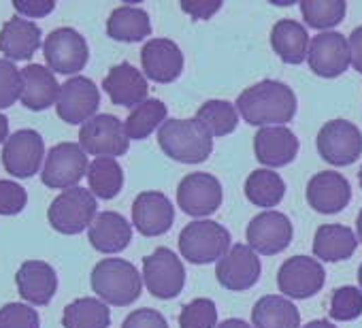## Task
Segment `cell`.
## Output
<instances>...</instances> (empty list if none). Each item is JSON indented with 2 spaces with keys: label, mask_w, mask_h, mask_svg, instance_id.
<instances>
[{
  "label": "cell",
  "mask_w": 362,
  "mask_h": 328,
  "mask_svg": "<svg viewBox=\"0 0 362 328\" xmlns=\"http://www.w3.org/2000/svg\"><path fill=\"white\" fill-rule=\"evenodd\" d=\"M237 111L250 126H284L296 115V94L284 81L264 79L239 94Z\"/></svg>",
  "instance_id": "cell-1"
},
{
  "label": "cell",
  "mask_w": 362,
  "mask_h": 328,
  "mask_svg": "<svg viewBox=\"0 0 362 328\" xmlns=\"http://www.w3.org/2000/svg\"><path fill=\"white\" fill-rule=\"evenodd\" d=\"M160 149L175 162L201 164L214 151V136L192 119H166L158 128Z\"/></svg>",
  "instance_id": "cell-2"
},
{
  "label": "cell",
  "mask_w": 362,
  "mask_h": 328,
  "mask_svg": "<svg viewBox=\"0 0 362 328\" xmlns=\"http://www.w3.org/2000/svg\"><path fill=\"white\" fill-rule=\"evenodd\" d=\"M92 290L96 296L115 307L132 305L143 292V277L136 266L124 258H105L92 271Z\"/></svg>",
  "instance_id": "cell-3"
},
{
  "label": "cell",
  "mask_w": 362,
  "mask_h": 328,
  "mask_svg": "<svg viewBox=\"0 0 362 328\" xmlns=\"http://www.w3.org/2000/svg\"><path fill=\"white\" fill-rule=\"evenodd\" d=\"M230 252V233L211 220L190 222L179 235V254L190 264L220 262Z\"/></svg>",
  "instance_id": "cell-4"
},
{
  "label": "cell",
  "mask_w": 362,
  "mask_h": 328,
  "mask_svg": "<svg viewBox=\"0 0 362 328\" xmlns=\"http://www.w3.org/2000/svg\"><path fill=\"white\" fill-rule=\"evenodd\" d=\"M96 209V197L90 190L75 186L54 199L47 211V220L60 235H79L92 226L94 218L98 216Z\"/></svg>",
  "instance_id": "cell-5"
},
{
  "label": "cell",
  "mask_w": 362,
  "mask_h": 328,
  "mask_svg": "<svg viewBox=\"0 0 362 328\" xmlns=\"http://www.w3.org/2000/svg\"><path fill=\"white\" fill-rule=\"evenodd\" d=\"M88 153L79 143H58L49 149L45 167L41 171V182L52 190H71L79 186L83 175H88Z\"/></svg>",
  "instance_id": "cell-6"
},
{
  "label": "cell",
  "mask_w": 362,
  "mask_h": 328,
  "mask_svg": "<svg viewBox=\"0 0 362 328\" xmlns=\"http://www.w3.org/2000/svg\"><path fill=\"white\" fill-rule=\"evenodd\" d=\"M143 281L153 298L168 300L181 294L186 286V269L168 247H156L143 258Z\"/></svg>",
  "instance_id": "cell-7"
},
{
  "label": "cell",
  "mask_w": 362,
  "mask_h": 328,
  "mask_svg": "<svg viewBox=\"0 0 362 328\" xmlns=\"http://www.w3.org/2000/svg\"><path fill=\"white\" fill-rule=\"evenodd\" d=\"M315 145L332 167H349L362 153V132L347 119H330L320 128Z\"/></svg>",
  "instance_id": "cell-8"
},
{
  "label": "cell",
  "mask_w": 362,
  "mask_h": 328,
  "mask_svg": "<svg viewBox=\"0 0 362 328\" xmlns=\"http://www.w3.org/2000/svg\"><path fill=\"white\" fill-rule=\"evenodd\" d=\"M79 145L94 158H117L128 151L130 139L122 119L109 113H100L81 126Z\"/></svg>",
  "instance_id": "cell-9"
},
{
  "label": "cell",
  "mask_w": 362,
  "mask_h": 328,
  "mask_svg": "<svg viewBox=\"0 0 362 328\" xmlns=\"http://www.w3.org/2000/svg\"><path fill=\"white\" fill-rule=\"evenodd\" d=\"M45 158L43 136L33 128H22L13 132L3 147V164L7 173L18 180H28L37 175Z\"/></svg>",
  "instance_id": "cell-10"
},
{
  "label": "cell",
  "mask_w": 362,
  "mask_h": 328,
  "mask_svg": "<svg viewBox=\"0 0 362 328\" xmlns=\"http://www.w3.org/2000/svg\"><path fill=\"white\" fill-rule=\"evenodd\" d=\"M43 56L49 71L73 75L88 64L90 49L83 35H79L75 28H56L43 43Z\"/></svg>",
  "instance_id": "cell-11"
},
{
  "label": "cell",
  "mask_w": 362,
  "mask_h": 328,
  "mask_svg": "<svg viewBox=\"0 0 362 328\" xmlns=\"http://www.w3.org/2000/svg\"><path fill=\"white\" fill-rule=\"evenodd\" d=\"M224 190L218 177L209 173H190L177 186V205L192 218H207L220 209Z\"/></svg>",
  "instance_id": "cell-12"
},
{
  "label": "cell",
  "mask_w": 362,
  "mask_h": 328,
  "mask_svg": "<svg viewBox=\"0 0 362 328\" xmlns=\"http://www.w3.org/2000/svg\"><path fill=\"white\" fill-rule=\"evenodd\" d=\"M326 281V271L320 260L311 256H292L288 258L277 273V288L290 298H311L315 296Z\"/></svg>",
  "instance_id": "cell-13"
},
{
  "label": "cell",
  "mask_w": 362,
  "mask_h": 328,
  "mask_svg": "<svg viewBox=\"0 0 362 328\" xmlns=\"http://www.w3.org/2000/svg\"><path fill=\"white\" fill-rule=\"evenodd\" d=\"M100 105V92L96 83L88 77H71L66 83L60 88V96L56 102V113L62 122L66 124H86L90 122Z\"/></svg>",
  "instance_id": "cell-14"
},
{
  "label": "cell",
  "mask_w": 362,
  "mask_h": 328,
  "mask_svg": "<svg viewBox=\"0 0 362 328\" xmlns=\"http://www.w3.org/2000/svg\"><path fill=\"white\" fill-rule=\"evenodd\" d=\"M307 64L317 77H324V79H334L343 75L351 64L347 39L334 30L315 35L309 45Z\"/></svg>",
  "instance_id": "cell-15"
},
{
  "label": "cell",
  "mask_w": 362,
  "mask_h": 328,
  "mask_svg": "<svg viewBox=\"0 0 362 328\" xmlns=\"http://www.w3.org/2000/svg\"><path fill=\"white\" fill-rule=\"evenodd\" d=\"M294 228L286 213L264 211L247 224V245L260 256H275L292 241Z\"/></svg>",
  "instance_id": "cell-16"
},
{
  "label": "cell",
  "mask_w": 362,
  "mask_h": 328,
  "mask_svg": "<svg viewBox=\"0 0 362 328\" xmlns=\"http://www.w3.org/2000/svg\"><path fill=\"white\" fill-rule=\"evenodd\" d=\"M262 273V264L258 254L250 245H233L230 252L218 262L216 277L220 286L230 292H245L250 290Z\"/></svg>",
  "instance_id": "cell-17"
},
{
  "label": "cell",
  "mask_w": 362,
  "mask_h": 328,
  "mask_svg": "<svg viewBox=\"0 0 362 328\" xmlns=\"http://www.w3.org/2000/svg\"><path fill=\"white\" fill-rule=\"evenodd\" d=\"M351 201V186L349 182L337 171H322L315 173L307 184V203L317 213H339Z\"/></svg>",
  "instance_id": "cell-18"
},
{
  "label": "cell",
  "mask_w": 362,
  "mask_h": 328,
  "mask_svg": "<svg viewBox=\"0 0 362 328\" xmlns=\"http://www.w3.org/2000/svg\"><path fill=\"white\" fill-rule=\"evenodd\" d=\"M141 64L147 79L173 83L184 71V54L170 39H151L141 49Z\"/></svg>",
  "instance_id": "cell-19"
},
{
  "label": "cell",
  "mask_w": 362,
  "mask_h": 328,
  "mask_svg": "<svg viewBox=\"0 0 362 328\" xmlns=\"http://www.w3.org/2000/svg\"><path fill=\"white\" fill-rule=\"evenodd\" d=\"M175 207L162 192H141L132 203V224L143 237H160L170 230Z\"/></svg>",
  "instance_id": "cell-20"
},
{
  "label": "cell",
  "mask_w": 362,
  "mask_h": 328,
  "mask_svg": "<svg viewBox=\"0 0 362 328\" xmlns=\"http://www.w3.org/2000/svg\"><path fill=\"white\" fill-rule=\"evenodd\" d=\"M256 160L264 167L279 169L290 164L298 153V139L286 126H267L260 128L254 136Z\"/></svg>",
  "instance_id": "cell-21"
},
{
  "label": "cell",
  "mask_w": 362,
  "mask_h": 328,
  "mask_svg": "<svg viewBox=\"0 0 362 328\" xmlns=\"http://www.w3.org/2000/svg\"><path fill=\"white\" fill-rule=\"evenodd\" d=\"M103 88L109 94L113 105L128 107V109H136L139 105H143L147 100V92H149L145 75L139 69H134L130 62L115 64L107 73Z\"/></svg>",
  "instance_id": "cell-22"
},
{
  "label": "cell",
  "mask_w": 362,
  "mask_h": 328,
  "mask_svg": "<svg viewBox=\"0 0 362 328\" xmlns=\"http://www.w3.org/2000/svg\"><path fill=\"white\" fill-rule=\"evenodd\" d=\"M16 283L20 296L28 305L43 307L58 290V275L56 269L45 260H26L16 273Z\"/></svg>",
  "instance_id": "cell-23"
},
{
  "label": "cell",
  "mask_w": 362,
  "mask_h": 328,
  "mask_svg": "<svg viewBox=\"0 0 362 328\" xmlns=\"http://www.w3.org/2000/svg\"><path fill=\"white\" fill-rule=\"evenodd\" d=\"M41 47V28L33 20L24 18H11L0 28V52L5 60L11 62H24L35 56V52Z\"/></svg>",
  "instance_id": "cell-24"
},
{
  "label": "cell",
  "mask_w": 362,
  "mask_h": 328,
  "mask_svg": "<svg viewBox=\"0 0 362 328\" xmlns=\"http://www.w3.org/2000/svg\"><path fill=\"white\" fill-rule=\"evenodd\" d=\"M90 245L100 254H119L130 245L132 226L117 211H103L88 228Z\"/></svg>",
  "instance_id": "cell-25"
},
{
  "label": "cell",
  "mask_w": 362,
  "mask_h": 328,
  "mask_svg": "<svg viewBox=\"0 0 362 328\" xmlns=\"http://www.w3.org/2000/svg\"><path fill=\"white\" fill-rule=\"evenodd\" d=\"M60 83L54 71L43 64H28L22 69V105L30 111H45L58 102Z\"/></svg>",
  "instance_id": "cell-26"
},
{
  "label": "cell",
  "mask_w": 362,
  "mask_h": 328,
  "mask_svg": "<svg viewBox=\"0 0 362 328\" xmlns=\"http://www.w3.org/2000/svg\"><path fill=\"white\" fill-rule=\"evenodd\" d=\"M273 52L286 64H303L309 56V35L307 28L294 20H279L271 30Z\"/></svg>",
  "instance_id": "cell-27"
},
{
  "label": "cell",
  "mask_w": 362,
  "mask_h": 328,
  "mask_svg": "<svg viewBox=\"0 0 362 328\" xmlns=\"http://www.w3.org/2000/svg\"><path fill=\"white\" fill-rule=\"evenodd\" d=\"M358 247V237L351 228L343 224H324L313 237V256L324 262H339L354 256Z\"/></svg>",
  "instance_id": "cell-28"
},
{
  "label": "cell",
  "mask_w": 362,
  "mask_h": 328,
  "mask_svg": "<svg viewBox=\"0 0 362 328\" xmlns=\"http://www.w3.org/2000/svg\"><path fill=\"white\" fill-rule=\"evenodd\" d=\"M254 328H300V311L296 305L277 294H267L252 309Z\"/></svg>",
  "instance_id": "cell-29"
},
{
  "label": "cell",
  "mask_w": 362,
  "mask_h": 328,
  "mask_svg": "<svg viewBox=\"0 0 362 328\" xmlns=\"http://www.w3.org/2000/svg\"><path fill=\"white\" fill-rule=\"evenodd\" d=\"M107 35L119 43H139L151 35V22L147 11L122 5L107 20Z\"/></svg>",
  "instance_id": "cell-30"
},
{
  "label": "cell",
  "mask_w": 362,
  "mask_h": 328,
  "mask_svg": "<svg viewBox=\"0 0 362 328\" xmlns=\"http://www.w3.org/2000/svg\"><path fill=\"white\" fill-rule=\"evenodd\" d=\"M111 311L100 298L83 296L64 307L62 326L64 328H109Z\"/></svg>",
  "instance_id": "cell-31"
},
{
  "label": "cell",
  "mask_w": 362,
  "mask_h": 328,
  "mask_svg": "<svg viewBox=\"0 0 362 328\" xmlns=\"http://www.w3.org/2000/svg\"><path fill=\"white\" fill-rule=\"evenodd\" d=\"M88 186L96 199H115L124 186V171L119 162L115 158H94L88 169Z\"/></svg>",
  "instance_id": "cell-32"
},
{
  "label": "cell",
  "mask_w": 362,
  "mask_h": 328,
  "mask_svg": "<svg viewBox=\"0 0 362 328\" xmlns=\"http://www.w3.org/2000/svg\"><path fill=\"white\" fill-rule=\"evenodd\" d=\"M284 194H286V184L281 175L275 171L269 169L254 171L245 182V197L256 207H264V209L275 207L284 201Z\"/></svg>",
  "instance_id": "cell-33"
},
{
  "label": "cell",
  "mask_w": 362,
  "mask_h": 328,
  "mask_svg": "<svg viewBox=\"0 0 362 328\" xmlns=\"http://www.w3.org/2000/svg\"><path fill=\"white\" fill-rule=\"evenodd\" d=\"M166 113H168V109H166V105L162 100L147 98L143 105L132 109L130 115L124 122L128 139H134V141L147 139L158 126H162L166 122Z\"/></svg>",
  "instance_id": "cell-34"
},
{
  "label": "cell",
  "mask_w": 362,
  "mask_h": 328,
  "mask_svg": "<svg viewBox=\"0 0 362 328\" xmlns=\"http://www.w3.org/2000/svg\"><path fill=\"white\" fill-rule=\"evenodd\" d=\"M194 119L211 134L226 136L235 132L239 124V111L228 100H207L194 115Z\"/></svg>",
  "instance_id": "cell-35"
},
{
  "label": "cell",
  "mask_w": 362,
  "mask_h": 328,
  "mask_svg": "<svg viewBox=\"0 0 362 328\" xmlns=\"http://www.w3.org/2000/svg\"><path fill=\"white\" fill-rule=\"evenodd\" d=\"M347 3L345 0H303L300 13L309 28L330 33V28L339 26L345 18Z\"/></svg>",
  "instance_id": "cell-36"
},
{
  "label": "cell",
  "mask_w": 362,
  "mask_h": 328,
  "mask_svg": "<svg viewBox=\"0 0 362 328\" xmlns=\"http://www.w3.org/2000/svg\"><path fill=\"white\" fill-rule=\"evenodd\" d=\"M328 313L337 322H351L362 315V290L354 286H343L332 292Z\"/></svg>",
  "instance_id": "cell-37"
},
{
  "label": "cell",
  "mask_w": 362,
  "mask_h": 328,
  "mask_svg": "<svg viewBox=\"0 0 362 328\" xmlns=\"http://www.w3.org/2000/svg\"><path fill=\"white\" fill-rule=\"evenodd\" d=\"M179 328H218V307L211 298H194L179 313Z\"/></svg>",
  "instance_id": "cell-38"
},
{
  "label": "cell",
  "mask_w": 362,
  "mask_h": 328,
  "mask_svg": "<svg viewBox=\"0 0 362 328\" xmlns=\"http://www.w3.org/2000/svg\"><path fill=\"white\" fill-rule=\"evenodd\" d=\"M22 98V71L11 62L0 58V109H7Z\"/></svg>",
  "instance_id": "cell-39"
},
{
  "label": "cell",
  "mask_w": 362,
  "mask_h": 328,
  "mask_svg": "<svg viewBox=\"0 0 362 328\" xmlns=\"http://www.w3.org/2000/svg\"><path fill=\"white\" fill-rule=\"evenodd\" d=\"M0 328H41V317L28 303H9L0 307Z\"/></svg>",
  "instance_id": "cell-40"
},
{
  "label": "cell",
  "mask_w": 362,
  "mask_h": 328,
  "mask_svg": "<svg viewBox=\"0 0 362 328\" xmlns=\"http://www.w3.org/2000/svg\"><path fill=\"white\" fill-rule=\"evenodd\" d=\"M26 203L28 194L24 186L9 180H0V216H18L24 211Z\"/></svg>",
  "instance_id": "cell-41"
},
{
  "label": "cell",
  "mask_w": 362,
  "mask_h": 328,
  "mask_svg": "<svg viewBox=\"0 0 362 328\" xmlns=\"http://www.w3.org/2000/svg\"><path fill=\"white\" fill-rule=\"evenodd\" d=\"M122 328H168V324L156 309H136L124 320Z\"/></svg>",
  "instance_id": "cell-42"
},
{
  "label": "cell",
  "mask_w": 362,
  "mask_h": 328,
  "mask_svg": "<svg viewBox=\"0 0 362 328\" xmlns=\"http://www.w3.org/2000/svg\"><path fill=\"white\" fill-rule=\"evenodd\" d=\"M13 9L20 13V18L30 20V18H45L56 9L54 0H16Z\"/></svg>",
  "instance_id": "cell-43"
},
{
  "label": "cell",
  "mask_w": 362,
  "mask_h": 328,
  "mask_svg": "<svg viewBox=\"0 0 362 328\" xmlns=\"http://www.w3.org/2000/svg\"><path fill=\"white\" fill-rule=\"evenodd\" d=\"M222 9V0H190L181 3V11L188 13L192 20H209Z\"/></svg>",
  "instance_id": "cell-44"
},
{
  "label": "cell",
  "mask_w": 362,
  "mask_h": 328,
  "mask_svg": "<svg viewBox=\"0 0 362 328\" xmlns=\"http://www.w3.org/2000/svg\"><path fill=\"white\" fill-rule=\"evenodd\" d=\"M347 43H349V54H351V66L362 75V26L354 28Z\"/></svg>",
  "instance_id": "cell-45"
},
{
  "label": "cell",
  "mask_w": 362,
  "mask_h": 328,
  "mask_svg": "<svg viewBox=\"0 0 362 328\" xmlns=\"http://www.w3.org/2000/svg\"><path fill=\"white\" fill-rule=\"evenodd\" d=\"M218 328H254V326L241 317H230V320H224L222 324H218Z\"/></svg>",
  "instance_id": "cell-46"
},
{
  "label": "cell",
  "mask_w": 362,
  "mask_h": 328,
  "mask_svg": "<svg viewBox=\"0 0 362 328\" xmlns=\"http://www.w3.org/2000/svg\"><path fill=\"white\" fill-rule=\"evenodd\" d=\"M9 139V119L0 113V143H7Z\"/></svg>",
  "instance_id": "cell-47"
},
{
  "label": "cell",
  "mask_w": 362,
  "mask_h": 328,
  "mask_svg": "<svg viewBox=\"0 0 362 328\" xmlns=\"http://www.w3.org/2000/svg\"><path fill=\"white\" fill-rule=\"evenodd\" d=\"M303 328H337V326L332 322H328V320H313V322L305 324Z\"/></svg>",
  "instance_id": "cell-48"
},
{
  "label": "cell",
  "mask_w": 362,
  "mask_h": 328,
  "mask_svg": "<svg viewBox=\"0 0 362 328\" xmlns=\"http://www.w3.org/2000/svg\"><path fill=\"white\" fill-rule=\"evenodd\" d=\"M356 237H358V241H360V245H362V209H360V213H358V218H356Z\"/></svg>",
  "instance_id": "cell-49"
},
{
  "label": "cell",
  "mask_w": 362,
  "mask_h": 328,
  "mask_svg": "<svg viewBox=\"0 0 362 328\" xmlns=\"http://www.w3.org/2000/svg\"><path fill=\"white\" fill-rule=\"evenodd\" d=\"M358 283H360V290H362V264L358 266Z\"/></svg>",
  "instance_id": "cell-50"
},
{
  "label": "cell",
  "mask_w": 362,
  "mask_h": 328,
  "mask_svg": "<svg viewBox=\"0 0 362 328\" xmlns=\"http://www.w3.org/2000/svg\"><path fill=\"white\" fill-rule=\"evenodd\" d=\"M358 182H360V188H362V167H360V171H358Z\"/></svg>",
  "instance_id": "cell-51"
}]
</instances>
